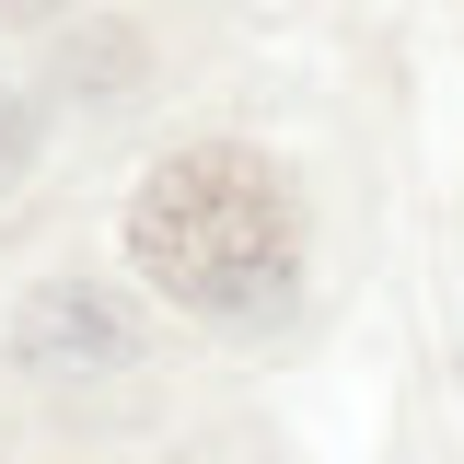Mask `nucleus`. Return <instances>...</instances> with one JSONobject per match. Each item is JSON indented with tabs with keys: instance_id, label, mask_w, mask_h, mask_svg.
Here are the masks:
<instances>
[{
	"instance_id": "nucleus-2",
	"label": "nucleus",
	"mask_w": 464,
	"mask_h": 464,
	"mask_svg": "<svg viewBox=\"0 0 464 464\" xmlns=\"http://www.w3.org/2000/svg\"><path fill=\"white\" fill-rule=\"evenodd\" d=\"M12 360L24 372H116L128 360V314H116L93 279H58L12 314Z\"/></svg>"
},
{
	"instance_id": "nucleus-3",
	"label": "nucleus",
	"mask_w": 464,
	"mask_h": 464,
	"mask_svg": "<svg viewBox=\"0 0 464 464\" xmlns=\"http://www.w3.org/2000/svg\"><path fill=\"white\" fill-rule=\"evenodd\" d=\"M24 151H35V116H24V93H0V186L24 174Z\"/></svg>"
},
{
	"instance_id": "nucleus-1",
	"label": "nucleus",
	"mask_w": 464,
	"mask_h": 464,
	"mask_svg": "<svg viewBox=\"0 0 464 464\" xmlns=\"http://www.w3.org/2000/svg\"><path fill=\"white\" fill-rule=\"evenodd\" d=\"M128 267L198 325H267L302 279L290 174L244 140H186L128 198Z\"/></svg>"
},
{
	"instance_id": "nucleus-4",
	"label": "nucleus",
	"mask_w": 464,
	"mask_h": 464,
	"mask_svg": "<svg viewBox=\"0 0 464 464\" xmlns=\"http://www.w3.org/2000/svg\"><path fill=\"white\" fill-rule=\"evenodd\" d=\"M0 12H12V24H35V12H58V0H0Z\"/></svg>"
}]
</instances>
